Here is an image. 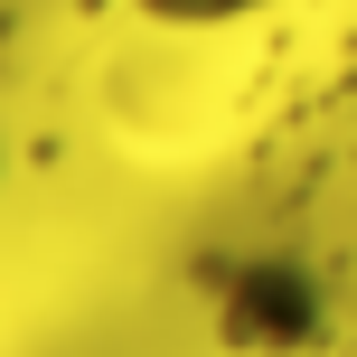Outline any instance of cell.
I'll return each instance as SVG.
<instances>
[{"label": "cell", "mask_w": 357, "mask_h": 357, "mask_svg": "<svg viewBox=\"0 0 357 357\" xmlns=\"http://www.w3.org/2000/svg\"><path fill=\"white\" fill-rule=\"evenodd\" d=\"M310 320H320V291L291 264H254L245 282H235V301H226V339L235 348H301Z\"/></svg>", "instance_id": "6da1fadb"}, {"label": "cell", "mask_w": 357, "mask_h": 357, "mask_svg": "<svg viewBox=\"0 0 357 357\" xmlns=\"http://www.w3.org/2000/svg\"><path fill=\"white\" fill-rule=\"evenodd\" d=\"M142 10H160V19H235L254 0H142Z\"/></svg>", "instance_id": "7a4b0ae2"}]
</instances>
